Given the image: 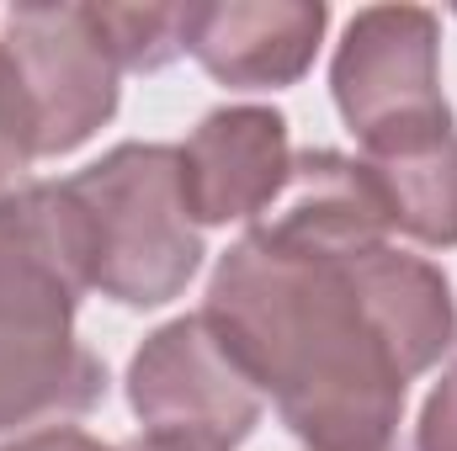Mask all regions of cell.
I'll list each match as a JSON object with an SVG mask.
<instances>
[{"mask_svg":"<svg viewBox=\"0 0 457 451\" xmlns=\"http://www.w3.org/2000/svg\"><path fill=\"white\" fill-rule=\"evenodd\" d=\"M203 314L303 451H399L410 382L457 345L436 260L250 224L213 266Z\"/></svg>","mask_w":457,"mask_h":451,"instance_id":"obj_1","label":"cell"},{"mask_svg":"<svg viewBox=\"0 0 457 451\" xmlns=\"http://www.w3.org/2000/svg\"><path fill=\"white\" fill-rule=\"evenodd\" d=\"M86 239L64 181L0 197V436L70 425L107 398L102 356L75 335Z\"/></svg>","mask_w":457,"mask_h":451,"instance_id":"obj_2","label":"cell"},{"mask_svg":"<svg viewBox=\"0 0 457 451\" xmlns=\"http://www.w3.org/2000/svg\"><path fill=\"white\" fill-rule=\"evenodd\" d=\"M80 239L86 282L117 308H165L203 266V228L187 218L176 144H117L64 181Z\"/></svg>","mask_w":457,"mask_h":451,"instance_id":"obj_3","label":"cell"},{"mask_svg":"<svg viewBox=\"0 0 457 451\" xmlns=\"http://www.w3.org/2000/svg\"><path fill=\"white\" fill-rule=\"evenodd\" d=\"M117 80L91 5H11L0 16V107L27 165L91 144L117 117Z\"/></svg>","mask_w":457,"mask_h":451,"instance_id":"obj_4","label":"cell"},{"mask_svg":"<svg viewBox=\"0 0 457 451\" xmlns=\"http://www.w3.org/2000/svg\"><path fill=\"white\" fill-rule=\"evenodd\" d=\"M122 382L138 436L170 451H239L266 414L261 382L208 314H181L144 335Z\"/></svg>","mask_w":457,"mask_h":451,"instance_id":"obj_5","label":"cell"},{"mask_svg":"<svg viewBox=\"0 0 457 451\" xmlns=\"http://www.w3.org/2000/svg\"><path fill=\"white\" fill-rule=\"evenodd\" d=\"M330 96L361 154L457 127L442 96V16L426 5H367L330 59Z\"/></svg>","mask_w":457,"mask_h":451,"instance_id":"obj_6","label":"cell"},{"mask_svg":"<svg viewBox=\"0 0 457 451\" xmlns=\"http://www.w3.org/2000/svg\"><path fill=\"white\" fill-rule=\"evenodd\" d=\"M176 165L187 218L197 228L255 224L293 170L287 117L277 107H219L187 144H176Z\"/></svg>","mask_w":457,"mask_h":451,"instance_id":"obj_7","label":"cell"},{"mask_svg":"<svg viewBox=\"0 0 457 451\" xmlns=\"http://www.w3.org/2000/svg\"><path fill=\"white\" fill-rule=\"evenodd\" d=\"M325 0H192L187 53L228 91H287L314 70Z\"/></svg>","mask_w":457,"mask_h":451,"instance_id":"obj_8","label":"cell"},{"mask_svg":"<svg viewBox=\"0 0 457 451\" xmlns=\"http://www.w3.org/2000/svg\"><path fill=\"white\" fill-rule=\"evenodd\" d=\"M356 160L367 165L394 234L426 250H457V127L415 133Z\"/></svg>","mask_w":457,"mask_h":451,"instance_id":"obj_9","label":"cell"},{"mask_svg":"<svg viewBox=\"0 0 457 451\" xmlns=\"http://www.w3.org/2000/svg\"><path fill=\"white\" fill-rule=\"evenodd\" d=\"M122 75H154L187 53V5H91Z\"/></svg>","mask_w":457,"mask_h":451,"instance_id":"obj_10","label":"cell"},{"mask_svg":"<svg viewBox=\"0 0 457 451\" xmlns=\"http://www.w3.org/2000/svg\"><path fill=\"white\" fill-rule=\"evenodd\" d=\"M415 451H457V345L442 366V377L431 382L420 420H415Z\"/></svg>","mask_w":457,"mask_h":451,"instance_id":"obj_11","label":"cell"},{"mask_svg":"<svg viewBox=\"0 0 457 451\" xmlns=\"http://www.w3.org/2000/svg\"><path fill=\"white\" fill-rule=\"evenodd\" d=\"M0 451H117L96 436H86L80 425H48V430H32V436H16L11 447Z\"/></svg>","mask_w":457,"mask_h":451,"instance_id":"obj_12","label":"cell"},{"mask_svg":"<svg viewBox=\"0 0 457 451\" xmlns=\"http://www.w3.org/2000/svg\"><path fill=\"white\" fill-rule=\"evenodd\" d=\"M21 170H27V160H21V149H16V138L5 127V107H0V197H11L16 186H27Z\"/></svg>","mask_w":457,"mask_h":451,"instance_id":"obj_13","label":"cell"},{"mask_svg":"<svg viewBox=\"0 0 457 451\" xmlns=\"http://www.w3.org/2000/svg\"><path fill=\"white\" fill-rule=\"evenodd\" d=\"M117 451H170V447H154V441H144V436H138V441H128V447H117Z\"/></svg>","mask_w":457,"mask_h":451,"instance_id":"obj_14","label":"cell"}]
</instances>
